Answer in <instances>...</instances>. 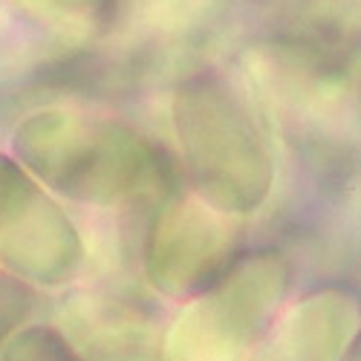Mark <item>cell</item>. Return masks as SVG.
I'll use <instances>...</instances> for the list:
<instances>
[{
	"label": "cell",
	"mask_w": 361,
	"mask_h": 361,
	"mask_svg": "<svg viewBox=\"0 0 361 361\" xmlns=\"http://www.w3.org/2000/svg\"><path fill=\"white\" fill-rule=\"evenodd\" d=\"M84 260L73 220L15 159L0 154V263L41 283H67Z\"/></svg>",
	"instance_id": "4"
},
{
	"label": "cell",
	"mask_w": 361,
	"mask_h": 361,
	"mask_svg": "<svg viewBox=\"0 0 361 361\" xmlns=\"http://www.w3.org/2000/svg\"><path fill=\"white\" fill-rule=\"evenodd\" d=\"M173 125L200 197L226 214L257 212L275 165L246 99L214 73L194 75L173 96Z\"/></svg>",
	"instance_id": "2"
},
{
	"label": "cell",
	"mask_w": 361,
	"mask_h": 361,
	"mask_svg": "<svg viewBox=\"0 0 361 361\" xmlns=\"http://www.w3.org/2000/svg\"><path fill=\"white\" fill-rule=\"evenodd\" d=\"M15 154L52 191L93 205L133 202L173 183L165 154L142 133L70 110L29 116Z\"/></svg>",
	"instance_id": "1"
},
{
	"label": "cell",
	"mask_w": 361,
	"mask_h": 361,
	"mask_svg": "<svg viewBox=\"0 0 361 361\" xmlns=\"http://www.w3.org/2000/svg\"><path fill=\"white\" fill-rule=\"evenodd\" d=\"M0 361H87L64 333L49 326H29L4 347Z\"/></svg>",
	"instance_id": "8"
},
{
	"label": "cell",
	"mask_w": 361,
	"mask_h": 361,
	"mask_svg": "<svg viewBox=\"0 0 361 361\" xmlns=\"http://www.w3.org/2000/svg\"><path fill=\"white\" fill-rule=\"evenodd\" d=\"M61 326L87 361H162L157 321L130 304L78 295L64 307Z\"/></svg>",
	"instance_id": "7"
},
{
	"label": "cell",
	"mask_w": 361,
	"mask_h": 361,
	"mask_svg": "<svg viewBox=\"0 0 361 361\" xmlns=\"http://www.w3.org/2000/svg\"><path fill=\"white\" fill-rule=\"evenodd\" d=\"M344 361H361V329H358V336L353 338V344H350V350H347Z\"/></svg>",
	"instance_id": "11"
},
{
	"label": "cell",
	"mask_w": 361,
	"mask_h": 361,
	"mask_svg": "<svg viewBox=\"0 0 361 361\" xmlns=\"http://www.w3.org/2000/svg\"><path fill=\"white\" fill-rule=\"evenodd\" d=\"M23 4L55 23H102L113 12V0H23Z\"/></svg>",
	"instance_id": "10"
},
{
	"label": "cell",
	"mask_w": 361,
	"mask_h": 361,
	"mask_svg": "<svg viewBox=\"0 0 361 361\" xmlns=\"http://www.w3.org/2000/svg\"><path fill=\"white\" fill-rule=\"evenodd\" d=\"M292 283V263L278 249H257L194 295L171 324L162 361H240L275 324Z\"/></svg>",
	"instance_id": "3"
},
{
	"label": "cell",
	"mask_w": 361,
	"mask_h": 361,
	"mask_svg": "<svg viewBox=\"0 0 361 361\" xmlns=\"http://www.w3.org/2000/svg\"><path fill=\"white\" fill-rule=\"evenodd\" d=\"M358 329V295L347 286H324L304 295L269 326L249 361H344Z\"/></svg>",
	"instance_id": "6"
},
{
	"label": "cell",
	"mask_w": 361,
	"mask_h": 361,
	"mask_svg": "<svg viewBox=\"0 0 361 361\" xmlns=\"http://www.w3.org/2000/svg\"><path fill=\"white\" fill-rule=\"evenodd\" d=\"M35 307V295L23 281L12 275H0V350H4L23 326Z\"/></svg>",
	"instance_id": "9"
},
{
	"label": "cell",
	"mask_w": 361,
	"mask_h": 361,
	"mask_svg": "<svg viewBox=\"0 0 361 361\" xmlns=\"http://www.w3.org/2000/svg\"><path fill=\"white\" fill-rule=\"evenodd\" d=\"M234 226L200 194H173L162 202L145 243V275L162 295H197L231 260Z\"/></svg>",
	"instance_id": "5"
}]
</instances>
